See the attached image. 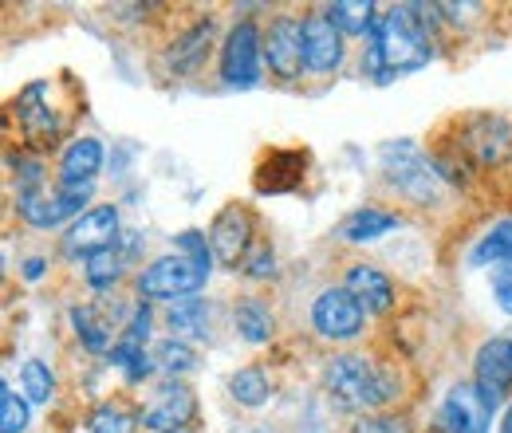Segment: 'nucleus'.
Masks as SVG:
<instances>
[{"label":"nucleus","mask_w":512,"mask_h":433,"mask_svg":"<svg viewBox=\"0 0 512 433\" xmlns=\"http://www.w3.org/2000/svg\"><path fill=\"white\" fill-rule=\"evenodd\" d=\"M501 433H512V406L505 410V422H501Z\"/></svg>","instance_id":"39"},{"label":"nucleus","mask_w":512,"mask_h":433,"mask_svg":"<svg viewBox=\"0 0 512 433\" xmlns=\"http://www.w3.org/2000/svg\"><path fill=\"white\" fill-rule=\"evenodd\" d=\"M154 363H158V371L166 374H190L197 367V355H193L190 343H182L178 335H170V339H162L154 347Z\"/></svg>","instance_id":"25"},{"label":"nucleus","mask_w":512,"mask_h":433,"mask_svg":"<svg viewBox=\"0 0 512 433\" xmlns=\"http://www.w3.org/2000/svg\"><path fill=\"white\" fill-rule=\"evenodd\" d=\"M87 197H91V189L60 186L56 193L40 189V193H32V197H16V209H20V217H24L32 229H52V225H60L67 217L79 221V217H83L79 205H87Z\"/></svg>","instance_id":"10"},{"label":"nucleus","mask_w":512,"mask_h":433,"mask_svg":"<svg viewBox=\"0 0 512 433\" xmlns=\"http://www.w3.org/2000/svg\"><path fill=\"white\" fill-rule=\"evenodd\" d=\"M489 418H493V410L481 402L477 386L461 382V386L449 390L442 410H438V430L442 433H489Z\"/></svg>","instance_id":"13"},{"label":"nucleus","mask_w":512,"mask_h":433,"mask_svg":"<svg viewBox=\"0 0 512 433\" xmlns=\"http://www.w3.org/2000/svg\"><path fill=\"white\" fill-rule=\"evenodd\" d=\"M119 276H123V256L115 248H107V252H99V256L87 260L91 288H111V284H119Z\"/></svg>","instance_id":"30"},{"label":"nucleus","mask_w":512,"mask_h":433,"mask_svg":"<svg viewBox=\"0 0 512 433\" xmlns=\"http://www.w3.org/2000/svg\"><path fill=\"white\" fill-rule=\"evenodd\" d=\"M193 418V394L186 386L170 382L154 394V402L142 410V426L150 433H178Z\"/></svg>","instance_id":"15"},{"label":"nucleus","mask_w":512,"mask_h":433,"mask_svg":"<svg viewBox=\"0 0 512 433\" xmlns=\"http://www.w3.org/2000/svg\"><path fill=\"white\" fill-rule=\"evenodd\" d=\"M489 284H493V296L505 315H512V264H497L489 268Z\"/></svg>","instance_id":"34"},{"label":"nucleus","mask_w":512,"mask_h":433,"mask_svg":"<svg viewBox=\"0 0 512 433\" xmlns=\"http://www.w3.org/2000/svg\"><path fill=\"white\" fill-rule=\"evenodd\" d=\"M111 363H115V367H123L130 382H138V378H146V374H150V359H146V351H142L138 343H127V339L111 347Z\"/></svg>","instance_id":"31"},{"label":"nucleus","mask_w":512,"mask_h":433,"mask_svg":"<svg viewBox=\"0 0 512 433\" xmlns=\"http://www.w3.org/2000/svg\"><path fill=\"white\" fill-rule=\"evenodd\" d=\"M461 150H469L477 162L501 166L512 154V126L497 115H473L469 123L461 126Z\"/></svg>","instance_id":"12"},{"label":"nucleus","mask_w":512,"mask_h":433,"mask_svg":"<svg viewBox=\"0 0 512 433\" xmlns=\"http://www.w3.org/2000/svg\"><path fill=\"white\" fill-rule=\"evenodd\" d=\"M249 237H253V217H249V209L225 205V209L217 213L213 229H209V248H213V256H217L225 268H233V264H245V256H249Z\"/></svg>","instance_id":"11"},{"label":"nucleus","mask_w":512,"mask_h":433,"mask_svg":"<svg viewBox=\"0 0 512 433\" xmlns=\"http://www.w3.org/2000/svg\"><path fill=\"white\" fill-rule=\"evenodd\" d=\"M367 308L347 292V288H323L312 304V327L331 343H351L363 335Z\"/></svg>","instance_id":"4"},{"label":"nucleus","mask_w":512,"mask_h":433,"mask_svg":"<svg viewBox=\"0 0 512 433\" xmlns=\"http://www.w3.org/2000/svg\"><path fill=\"white\" fill-rule=\"evenodd\" d=\"M264 60L268 71L284 83L300 79V67H304V20L296 16H276L264 32Z\"/></svg>","instance_id":"8"},{"label":"nucleus","mask_w":512,"mask_h":433,"mask_svg":"<svg viewBox=\"0 0 512 433\" xmlns=\"http://www.w3.org/2000/svg\"><path fill=\"white\" fill-rule=\"evenodd\" d=\"M229 390H233V398H237L241 406H264V402H268V394H272L268 374L260 371V367H245V371H237L233 378H229Z\"/></svg>","instance_id":"24"},{"label":"nucleus","mask_w":512,"mask_h":433,"mask_svg":"<svg viewBox=\"0 0 512 433\" xmlns=\"http://www.w3.org/2000/svg\"><path fill=\"white\" fill-rule=\"evenodd\" d=\"M40 272H44V260H40V256H32V260L24 264V280H40Z\"/></svg>","instance_id":"38"},{"label":"nucleus","mask_w":512,"mask_h":433,"mask_svg":"<svg viewBox=\"0 0 512 433\" xmlns=\"http://www.w3.org/2000/svg\"><path fill=\"white\" fill-rule=\"evenodd\" d=\"M469 264L473 268H497V264H512V221H501L493 225L477 248L469 252Z\"/></svg>","instance_id":"21"},{"label":"nucleus","mask_w":512,"mask_h":433,"mask_svg":"<svg viewBox=\"0 0 512 433\" xmlns=\"http://www.w3.org/2000/svg\"><path fill=\"white\" fill-rule=\"evenodd\" d=\"M481 402L497 414L512 386V339H489L477 347V378H473Z\"/></svg>","instance_id":"9"},{"label":"nucleus","mask_w":512,"mask_h":433,"mask_svg":"<svg viewBox=\"0 0 512 433\" xmlns=\"http://www.w3.org/2000/svg\"><path fill=\"white\" fill-rule=\"evenodd\" d=\"M20 382H24V394H28L32 402H52V398H56V378L48 371V363H40V359H28V363H24Z\"/></svg>","instance_id":"29"},{"label":"nucleus","mask_w":512,"mask_h":433,"mask_svg":"<svg viewBox=\"0 0 512 433\" xmlns=\"http://www.w3.org/2000/svg\"><path fill=\"white\" fill-rule=\"evenodd\" d=\"M44 95H48V87H44V83H32V87H24V95L16 99V115H20L24 134H28L32 142H40V146L56 134V119H52Z\"/></svg>","instance_id":"18"},{"label":"nucleus","mask_w":512,"mask_h":433,"mask_svg":"<svg viewBox=\"0 0 512 433\" xmlns=\"http://www.w3.org/2000/svg\"><path fill=\"white\" fill-rule=\"evenodd\" d=\"M379 158H383V174L406 197H414V201H434L438 197V178H434V170L426 166V158L414 142H386Z\"/></svg>","instance_id":"5"},{"label":"nucleus","mask_w":512,"mask_h":433,"mask_svg":"<svg viewBox=\"0 0 512 433\" xmlns=\"http://www.w3.org/2000/svg\"><path fill=\"white\" fill-rule=\"evenodd\" d=\"M115 241H119V213H115V205H95V209H83L79 221H71V229H67L64 237V256L91 260V256L115 248Z\"/></svg>","instance_id":"7"},{"label":"nucleus","mask_w":512,"mask_h":433,"mask_svg":"<svg viewBox=\"0 0 512 433\" xmlns=\"http://www.w3.org/2000/svg\"><path fill=\"white\" fill-rule=\"evenodd\" d=\"M343 63V32L327 20V12L304 16V67L327 75Z\"/></svg>","instance_id":"14"},{"label":"nucleus","mask_w":512,"mask_h":433,"mask_svg":"<svg viewBox=\"0 0 512 433\" xmlns=\"http://www.w3.org/2000/svg\"><path fill=\"white\" fill-rule=\"evenodd\" d=\"M209 32H213V24L205 20V24H197L193 32H186L178 44H174V52H170V63L178 67V71H193L201 56H205V44H209Z\"/></svg>","instance_id":"26"},{"label":"nucleus","mask_w":512,"mask_h":433,"mask_svg":"<svg viewBox=\"0 0 512 433\" xmlns=\"http://www.w3.org/2000/svg\"><path fill=\"white\" fill-rule=\"evenodd\" d=\"M24 430H28V402L8 382H0V433H24Z\"/></svg>","instance_id":"28"},{"label":"nucleus","mask_w":512,"mask_h":433,"mask_svg":"<svg viewBox=\"0 0 512 433\" xmlns=\"http://www.w3.org/2000/svg\"><path fill=\"white\" fill-rule=\"evenodd\" d=\"M245 272H249L253 280H264V276H272V248L256 245L253 252L245 256Z\"/></svg>","instance_id":"36"},{"label":"nucleus","mask_w":512,"mask_h":433,"mask_svg":"<svg viewBox=\"0 0 512 433\" xmlns=\"http://www.w3.org/2000/svg\"><path fill=\"white\" fill-rule=\"evenodd\" d=\"M209 280V272L201 264H193L190 256H158L154 264L142 268L138 276V296L146 300H186L193 292H201Z\"/></svg>","instance_id":"3"},{"label":"nucleus","mask_w":512,"mask_h":433,"mask_svg":"<svg viewBox=\"0 0 512 433\" xmlns=\"http://www.w3.org/2000/svg\"><path fill=\"white\" fill-rule=\"evenodd\" d=\"M233 323H237V331H241V339H249V343H268L272 339V311L264 308L260 300H241L237 311H233Z\"/></svg>","instance_id":"23"},{"label":"nucleus","mask_w":512,"mask_h":433,"mask_svg":"<svg viewBox=\"0 0 512 433\" xmlns=\"http://www.w3.org/2000/svg\"><path fill=\"white\" fill-rule=\"evenodd\" d=\"M103 170V142L99 138H75L60 158V186L91 189Z\"/></svg>","instance_id":"16"},{"label":"nucleus","mask_w":512,"mask_h":433,"mask_svg":"<svg viewBox=\"0 0 512 433\" xmlns=\"http://www.w3.org/2000/svg\"><path fill=\"white\" fill-rule=\"evenodd\" d=\"M260 60H264V36L256 32L253 20H241L221 48V79L229 87H256L260 79Z\"/></svg>","instance_id":"6"},{"label":"nucleus","mask_w":512,"mask_h":433,"mask_svg":"<svg viewBox=\"0 0 512 433\" xmlns=\"http://www.w3.org/2000/svg\"><path fill=\"white\" fill-rule=\"evenodd\" d=\"M430 60H434V40H430L426 16H418V8H410V4H398L386 16H379L363 67L379 83H390V79L422 71Z\"/></svg>","instance_id":"1"},{"label":"nucleus","mask_w":512,"mask_h":433,"mask_svg":"<svg viewBox=\"0 0 512 433\" xmlns=\"http://www.w3.org/2000/svg\"><path fill=\"white\" fill-rule=\"evenodd\" d=\"M166 323H170V331H178V335H193V339H205V331H209V308H205V300H174L170 311H166Z\"/></svg>","instance_id":"22"},{"label":"nucleus","mask_w":512,"mask_h":433,"mask_svg":"<svg viewBox=\"0 0 512 433\" xmlns=\"http://www.w3.org/2000/svg\"><path fill=\"white\" fill-rule=\"evenodd\" d=\"M390 229H398V217H394V213L375 209V205H363V209H355V213L339 225V237H343L347 245H367V241L386 237Z\"/></svg>","instance_id":"19"},{"label":"nucleus","mask_w":512,"mask_h":433,"mask_svg":"<svg viewBox=\"0 0 512 433\" xmlns=\"http://www.w3.org/2000/svg\"><path fill=\"white\" fill-rule=\"evenodd\" d=\"M355 433H410V422L406 418H379V414H371V418H359Z\"/></svg>","instance_id":"35"},{"label":"nucleus","mask_w":512,"mask_h":433,"mask_svg":"<svg viewBox=\"0 0 512 433\" xmlns=\"http://www.w3.org/2000/svg\"><path fill=\"white\" fill-rule=\"evenodd\" d=\"M343 288L367 311H375V315L394 308V284H390V276H386L383 268H375V264H351L347 276H343Z\"/></svg>","instance_id":"17"},{"label":"nucleus","mask_w":512,"mask_h":433,"mask_svg":"<svg viewBox=\"0 0 512 433\" xmlns=\"http://www.w3.org/2000/svg\"><path fill=\"white\" fill-rule=\"evenodd\" d=\"M327 20L343 32V36H371L375 32V4H367V0H335L331 8H327Z\"/></svg>","instance_id":"20"},{"label":"nucleus","mask_w":512,"mask_h":433,"mask_svg":"<svg viewBox=\"0 0 512 433\" xmlns=\"http://www.w3.org/2000/svg\"><path fill=\"white\" fill-rule=\"evenodd\" d=\"M123 339H127V343H138V347H146V339H150V308H146V304L134 308V319H130V327Z\"/></svg>","instance_id":"37"},{"label":"nucleus","mask_w":512,"mask_h":433,"mask_svg":"<svg viewBox=\"0 0 512 433\" xmlns=\"http://www.w3.org/2000/svg\"><path fill=\"white\" fill-rule=\"evenodd\" d=\"M91 430L95 433H134V418H130L127 410H119V406H99L95 414H91Z\"/></svg>","instance_id":"32"},{"label":"nucleus","mask_w":512,"mask_h":433,"mask_svg":"<svg viewBox=\"0 0 512 433\" xmlns=\"http://www.w3.org/2000/svg\"><path fill=\"white\" fill-rule=\"evenodd\" d=\"M178 248H182V256H190L193 264H201V268L209 272V264H213V248H209V241H205L197 229H186V233L178 237Z\"/></svg>","instance_id":"33"},{"label":"nucleus","mask_w":512,"mask_h":433,"mask_svg":"<svg viewBox=\"0 0 512 433\" xmlns=\"http://www.w3.org/2000/svg\"><path fill=\"white\" fill-rule=\"evenodd\" d=\"M323 386L347 410H375L394 398V382L363 355H335L323 367Z\"/></svg>","instance_id":"2"},{"label":"nucleus","mask_w":512,"mask_h":433,"mask_svg":"<svg viewBox=\"0 0 512 433\" xmlns=\"http://www.w3.org/2000/svg\"><path fill=\"white\" fill-rule=\"evenodd\" d=\"M71 323H75V331H79V339H83L87 351H107V347H111V331H107V323L95 319V311L91 308H75L71 311Z\"/></svg>","instance_id":"27"}]
</instances>
